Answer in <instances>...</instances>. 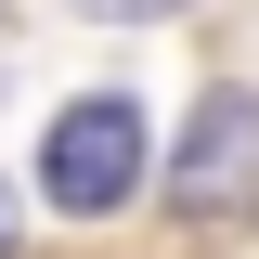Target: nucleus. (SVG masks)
I'll return each instance as SVG.
<instances>
[{
  "label": "nucleus",
  "mask_w": 259,
  "mask_h": 259,
  "mask_svg": "<svg viewBox=\"0 0 259 259\" xmlns=\"http://www.w3.org/2000/svg\"><path fill=\"white\" fill-rule=\"evenodd\" d=\"M168 194H182L194 221H221V207H259V104H246V91H207V104H194Z\"/></svg>",
  "instance_id": "obj_2"
},
{
  "label": "nucleus",
  "mask_w": 259,
  "mask_h": 259,
  "mask_svg": "<svg viewBox=\"0 0 259 259\" xmlns=\"http://www.w3.org/2000/svg\"><path fill=\"white\" fill-rule=\"evenodd\" d=\"M0 246H13V194H0Z\"/></svg>",
  "instance_id": "obj_4"
},
{
  "label": "nucleus",
  "mask_w": 259,
  "mask_h": 259,
  "mask_svg": "<svg viewBox=\"0 0 259 259\" xmlns=\"http://www.w3.org/2000/svg\"><path fill=\"white\" fill-rule=\"evenodd\" d=\"M39 194H52L65 221L130 207V194H143V104H117V91L65 104V117H52V143H39Z\"/></svg>",
  "instance_id": "obj_1"
},
{
  "label": "nucleus",
  "mask_w": 259,
  "mask_h": 259,
  "mask_svg": "<svg viewBox=\"0 0 259 259\" xmlns=\"http://www.w3.org/2000/svg\"><path fill=\"white\" fill-rule=\"evenodd\" d=\"M91 26H156V13H182V0H78Z\"/></svg>",
  "instance_id": "obj_3"
}]
</instances>
